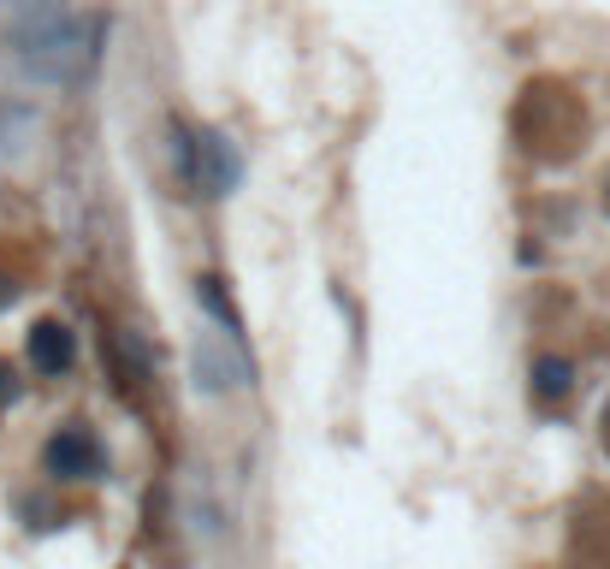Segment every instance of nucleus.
Wrapping results in <instances>:
<instances>
[{
	"instance_id": "nucleus-6",
	"label": "nucleus",
	"mask_w": 610,
	"mask_h": 569,
	"mask_svg": "<svg viewBox=\"0 0 610 569\" xmlns=\"http://www.w3.org/2000/svg\"><path fill=\"white\" fill-rule=\"evenodd\" d=\"M196 303L214 315L220 326H225V338L237 344V315H232V303H225V291H220V280H196Z\"/></svg>"
},
{
	"instance_id": "nucleus-8",
	"label": "nucleus",
	"mask_w": 610,
	"mask_h": 569,
	"mask_svg": "<svg viewBox=\"0 0 610 569\" xmlns=\"http://www.w3.org/2000/svg\"><path fill=\"white\" fill-rule=\"evenodd\" d=\"M12 297H19V291H12L7 280H0V303H12Z\"/></svg>"
},
{
	"instance_id": "nucleus-2",
	"label": "nucleus",
	"mask_w": 610,
	"mask_h": 569,
	"mask_svg": "<svg viewBox=\"0 0 610 569\" xmlns=\"http://www.w3.org/2000/svg\"><path fill=\"white\" fill-rule=\"evenodd\" d=\"M48 469L65 475V480H90V475H101L95 439L83 434V427H60V434L48 439Z\"/></svg>"
},
{
	"instance_id": "nucleus-4",
	"label": "nucleus",
	"mask_w": 610,
	"mask_h": 569,
	"mask_svg": "<svg viewBox=\"0 0 610 569\" xmlns=\"http://www.w3.org/2000/svg\"><path fill=\"white\" fill-rule=\"evenodd\" d=\"M72 326L65 321H37L30 326V362H37L42 374H60V368H72Z\"/></svg>"
},
{
	"instance_id": "nucleus-5",
	"label": "nucleus",
	"mask_w": 610,
	"mask_h": 569,
	"mask_svg": "<svg viewBox=\"0 0 610 569\" xmlns=\"http://www.w3.org/2000/svg\"><path fill=\"white\" fill-rule=\"evenodd\" d=\"M569 379H575V368H569L563 356H539L533 362V392H539V398H563Z\"/></svg>"
},
{
	"instance_id": "nucleus-7",
	"label": "nucleus",
	"mask_w": 610,
	"mask_h": 569,
	"mask_svg": "<svg viewBox=\"0 0 610 569\" xmlns=\"http://www.w3.org/2000/svg\"><path fill=\"white\" fill-rule=\"evenodd\" d=\"M12 398H19V374H12L7 362H0V409H7Z\"/></svg>"
},
{
	"instance_id": "nucleus-3",
	"label": "nucleus",
	"mask_w": 610,
	"mask_h": 569,
	"mask_svg": "<svg viewBox=\"0 0 610 569\" xmlns=\"http://www.w3.org/2000/svg\"><path fill=\"white\" fill-rule=\"evenodd\" d=\"M37 131H42V113L30 108V101L0 95V161H12V154H30Z\"/></svg>"
},
{
	"instance_id": "nucleus-1",
	"label": "nucleus",
	"mask_w": 610,
	"mask_h": 569,
	"mask_svg": "<svg viewBox=\"0 0 610 569\" xmlns=\"http://www.w3.org/2000/svg\"><path fill=\"white\" fill-rule=\"evenodd\" d=\"M108 37V12H78L72 0H0V48L42 90H90Z\"/></svg>"
}]
</instances>
